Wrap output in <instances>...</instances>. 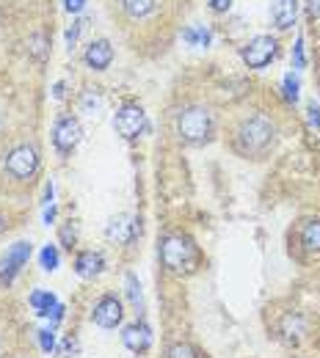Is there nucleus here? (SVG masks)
Listing matches in <instances>:
<instances>
[{"label":"nucleus","instance_id":"nucleus-28","mask_svg":"<svg viewBox=\"0 0 320 358\" xmlns=\"http://www.w3.org/2000/svg\"><path fill=\"white\" fill-rule=\"evenodd\" d=\"M64 312H67V309H64V303H58L53 312L47 314V322H50V328H53V331H55V328H58V322L64 320Z\"/></svg>","mask_w":320,"mask_h":358},{"label":"nucleus","instance_id":"nucleus-23","mask_svg":"<svg viewBox=\"0 0 320 358\" xmlns=\"http://www.w3.org/2000/svg\"><path fill=\"white\" fill-rule=\"evenodd\" d=\"M47 50H50V47H47V36H45V34H34V36L28 39V52H31L36 61H45Z\"/></svg>","mask_w":320,"mask_h":358},{"label":"nucleus","instance_id":"nucleus-8","mask_svg":"<svg viewBox=\"0 0 320 358\" xmlns=\"http://www.w3.org/2000/svg\"><path fill=\"white\" fill-rule=\"evenodd\" d=\"M81 141H83V124H81L78 116L64 113V116L55 119V124H53V146H55L58 155H64V157L72 155L81 146Z\"/></svg>","mask_w":320,"mask_h":358},{"label":"nucleus","instance_id":"nucleus-27","mask_svg":"<svg viewBox=\"0 0 320 358\" xmlns=\"http://www.w3.org/2000/svg\"><path fill=\"white\" fill-rule=\"evenodd\" d=\"M293 58H295V69H304L307 66V58H304V39H298L293 47Z\"/></svg>","mask_w":320,"mask_h":358},{"label":"nucleus","instance_id":"nucleus-35","mask_svg":"<svg viewBox=\"0 0 320 358\" xmlns=\"http://www.w3.org/2000/svg\"><path fill=\"white\" fill-rule=\"evenodd\" d=\"M229 6H232V0H210V8L213 11H227Z\"/></svg>","mask_w":320,"mask_h":358},{"label":"nucleus","instance_id":"nucleus-26","mask_svg":"<svg viewBox=\"0 0 320 358\" xmlns=\"http://www.w3.org/2000/svg\"><path fill=\"white\" fill-rule=\"evenodd\" d=\"M298 89H301V86H298V78L290 72V75L284 78V99H287V102H298Z\"/></svg>","mask_w":320,"mask_h":358},{"label":"nucleus","instance_id":"nucleus-31","mask_svg":"<svg viewBox=\"0 0 320 358\" xmlns=\"http://www.w3.org/2000/svg\"><path fill=\"white\" fill-rule=\"evenodd\" d=\"M8 356V331H6V325L0 322V358Z\"/></svg>","mask_w":320,"mask_h":358},{"label":"nucleus","instance_id":"nucleus-24","mask_svg":"<svg viewBox=\"0 0 320 358\" xmlns=\"http://www.w3.org/2000/svg\"><path fill=\"white\" fill-rule=\"evenodd\" d=\"M36 336H39L42 353H45V356H53V353H55V331L47 325V328H39V331H36Z\"/></svg>","mask_w":320,"mask_h":358},{"label":"nucleus","instance_id":"nucleus-18","mask_svg":"<svg viewBox=\"0 0 320 358\" xmlns=\"http://www.w3.org/2000/svg\"><path fill=\"white\" fill-rule=\"evenodd\" d=\"M166 358H210L204 348H199L196 342H188V339H180V342H172L166 348Z\"/></svg>","mask_w":320,"mask_h":358},{"label":"nucleus","instance_id":"nucleus-11","mask_svg":"<svg viewBox=\"0 0 320 358\" xmlns=\"http://www.w3.org/2000/svg\"><path fill=\"white\" fill-rule=\"evenodd\" d=\"M293 243L298 259H320V218H307L295 226Z\"/></svg>","mask_w":320,"mask_h":358},{"label":"nucleus","instance_id":"nucleus-22","mask_svg":"<svg viewBox=\"0 0 320 358\" xmlns=\"http://www.w3.org/2000/svg\"><path fill=\"white\" fill-rule=\"evenodd\" d=\"M183 39L188 42V45H210V31L204 28V25H199V28H188V31H183Z\"/></svg>","mask_w":320,"mask_h":358},{"label":"nucleus","instance_id":"nucleus-40","mask_svg":"<svg viewBox=\"0 0 320 358\" xmlns=\"http://www.w3.org/2000/svg\"><path fill=\"white\" fill-rule=\"evenodd\" d=\"M3 124H6V122H3V113H0V133H3Z\"/></svg>","mask_w":320,"mask_h":358},{"label":"nucleus","instance_id":"nucleus-33","mask_svg":"<svg viewBox=\"0 0 320 358\" xmlns=\"http://www.w3.org/2000/svg\"><path fill=\"white\" fill-rule=\"evenodd\" d=\"M307 11L312 20H320V0H307Z\"/></svg>","mask_w":320,"mask_h":358},{"label":"nucleus","instance_id":"nucleus-39","mask_svg":"<svg viewBox=\"0 0 320 358\" xmlns=\"http://www.w3.org/2000/svg\"><path fill=\"white\" fill-rule=\"evenodd\" d=\"M6 358H36V356H31V353H8Z\"/></svg>","mask_w":320,"mask_h":358},{"label":"nucleus","instance_id":"nucleus-7","mask_svg":"<svg viewBox=\"0 0 320 358\" xmlns=\"http://www.w3.org/2000/svg\"><path fill=\"white\" fill-rule=\"evenodd\" d=\"M31 254H34L31 240H17L6 248V254L0 257V287H11L17 281V275L28 265Z\"/></svg>","mask_w":320,"mask_h":358},{"label":"nucleus","instance_id":"nucleus-25","mask_svg":"<svg viewBox=\"0 0 320 358\" xmlns=\"http://www.w3.org/2000/svg\"><path fill=\"white\" fill-rule=\"evenodd\" d=\"M61 245L67 248V251H72L75 248V243H78V229H75V224L72 221H67V224L61 226Z\"/></svg>","mask_w":320,"mask_h":358},{"label":"nucleus","instance_id":"nucleus-13","mask_svg":"<svg viewBox=\"0 0 320 358\" xmlns=\"http://www.w3.org/2000/svg\"><path fill=\"white\" fill-rule=\"evenodd\" d=\"M276 55V39L274 36H254L246 47H240V58L246 61L249 69H263L265 64H271Z\"/></svg>","mask_w":320,"mask_h":358},{"label":"nucleus","instance_id":"nucleus-36","mask_svg":"<svg viewBox=\"0 0 320 358\" xmlns=\"http://www.w3.org/2000/svg\"><path fill=\"white\" fill-rule=\"evenodd\" d=\"M53 221H55V207H53V204H47L45 207V226H50Z\"/></svg>","mask_w":320,"mask_h":358},{"label":"nucleus","instance_id":"nucleus-10","mask_svg":"<svg viewBox=\"0 0 320 358\" xmlns=\"http://www.w3.org/2000/svg\"><path fill=\"white\" fill-rule=\"evenodd\" d=\"M152 342H155V331L152 325L144 320V317H136L133 322H125L122 325V345L133 353V356H144L152 350Z\"/></svg>","mask_w":320,"mask_h":358},{"label":"nucleus","instance_id":"nucleus-6","mask_svg":"<svg viewBox=\"0 0 320 358\" xmlns=\"http://www.w3.org/2000/svg\"><path fill=\"white\" fill-rule=\"evenodd\" d=\"M125 301L116 295V292H102L97 301L92 303V312H89V320L99 331H116L125 325Z\"/></svg>","mask_w":320,"mask_h":358},{"label":"nucleus","instance_id":"nucleus-21","mask_svg":"<svg viewBox=\"0 0 320 358\" xmlns=\"http://www.w3.org/2000/svg\"><path fill=\"white\" fill-rule=\"evenodd\" d=\"M39 265H42L45 273H55V270L61 268V251H58V245L47 243L45 248L39 251Z\"/></svg>","mask_w":320,"mask_h":358},{"label":"nucleus","instance_id":"nucleus-3","mask_svg":"<svg viewBox=\"0 0 320 358\" xmlns=\"http://www.w3.org/2000/svg\"><path fill=\"white\" fill-rule=\"evenodd\" d=\"M42 171V149L36 141H14L0 155V179L8 187H31Z\"/></svg>","mask_w":320,"mask_h":358},{"label":"nucleus","instance_id":"nucleus-20","mask_svg":"<svg viewBox=\"0 0 320 358\" xmlns=\"http://www.w3.org/2000/svg\"><path fill=\"white\" fill-rule=\"evenodd\" d=\"M155 6H158V0H122L125 14H127V17H133V20L152 14V11H155Z\"/></svg>","mask_w":320,"mask_h":358},{"label":"nucleus","instance_id":"nucleus-1","mask_svg":"<svg viewBox=\"0 0 320 358\" xmlns=\"http://www.w3.org/2000/svg\"><path fill=\"white\" fill-rule=\"evenodd\" d=\"M158 259H160V268L166 270L169 275H177V278L196 275L199 270L204 268V254H202L199 243L188 231H183V229L160 234V240H158Z\"/></svg>","mask_w":320,"mask_h":358},{"label":"nucleus","instance_id":"nucleus-32","mask_svg":"<svg viewBox=\"0 0 320 358\" xmlns=\"http://www.w3.org/2000/svg\"><path fill=\"white\" fill-rule=\"evenodd\" d=\"M81 25H83V22L78 20V22H72V28L67 31V42H69V47L78 42V36H81Z\"/></svg>","mask_w":320,"mask_h":358},{"label":"nucleus","instance_id":"nucleus-38","mask_svg":"<svg viewBox=\"0 0 320 358\" xmlns=\"http://www.w3.org/2000/svg\"><path fill=\"white\" fill-rule=\"evenodd\" d=\"M64 96V83H55V99H61Z\"/></svg>","mask_w":320,"mask_h":358},{"label":"nucleus","instance_id":"nucleus-15","mask_svg":"<svg viewBox=\"0 0 320 358\" xmlns=\"http://www.w3.org/2000/svg\"><path fill=\"white\" fill-rule=\"evenodd\" d=\"M111 61H113V47H111L108 39H97V42L89 45V50H86V64L92 69L102 72V69L111 66Z\"/></svg>","mask_w":320,"mask_h":358},{"label":"nucleus","instance_id":"nucleus-14","mask_svg":"<svg viewBox=\"0 0 320 358\" xmlns=\"http://www.w3.org/2000/svg\"><path fill=\"white\" fill-rule=\"evenodd\" d=\"M72 268H75V273H78L81 278L92 281V278H97V275L105 270V257H102V251H94V248L78 251V254H75Z\"/></svg>","mask_w":320,"mask_h":358},{"label":"nucleus","instance_id":"nucleus-2","mask_svg":"<svg viewBox=\"0 0 320 358\" xmlns=\"http://www.w3.org/2000/svg\"><path fill=\"white\" fill-rule=\"evenodd\" d=\"M229 143L243 160H265L276 146V124L265 113H249L235 124Z\"/></svg>","mask_w":320,"mask_h":358},{"label":"nucleus","instance_id":"nucleus-37","mask_svg":"<svg viewBox=\"0 0 320 358\" xmlns=\"http://www.w3.org/2000/svg\"><path fill=\"white\" fill-rule=\"evenodd\" d=\"M8 215H6V213H0V234H6V231H8Z\"/></svg>","mask_w":320,"mask_h":358},{"label":"nucleus","instance_id":"nucleus-29","mask_svg":"<svg viewBox=\"0 0 320 358\" xmlns=\"http://www.w3.org/2000/svg\"><path fill=\"white\" fill-rule=\"evenodd\" d=\"M307 116H309V124H312L315 130H320V108L315 105V102L307 105Z\"/></svg>","mask_w":320,"mask_h":358},{"label":"nucleus","instance_id":"nucleus-12","mask_svg":"<svg viewBox=\"0 0 320 358\" xmlns=\"http://www.w3.org/2000/svg\"><path fill=\"white\" fill-rule=\"evenodd\" d=\"M141 237V218L136 215H116L105 226V240L111 245H130Z\"/></svg>","mask_w":320,"mask_h":358},{"label":"nucleus","instance_id":"nucleus-5","mask_svg":"<svg viewBox=\"0 0 320 358\" xmlns=\"http://www.w3.org/2000/svg\"><path fill=\"white\" fill-rule=\"evenodd\" d=\"M312 334V320L304 312H281L274 322V339L284 348H301Z\"/></svg>","mask_w":320,"mask_h":358},{"label":"nucleus","instance_id":"nucleus-16","mask_svg":"<svg viewBox=\"0 0 320 358\" xmlns=\"http://www.w3.org/2000/svg\"><path fill=\"white\" fill-rule=\"evenodd\" d=\"M295 14H298V0H276L274 8H271L274 25L279 28V31H287V28H293V22H295Z\"/></svg>","mask_w":320,"mask_h":358},{"label":"nucleus","instance_id":"nucleus-41","mask_svg":"<svg viewBox=\"0 0 320 358\" xmlns=\"http://www.w3.org/2000/svg\"><path fill=\"white\" fill-rule=\"evenodd\" d=\"M287 358H301V356H287Z\"/></svg>","mask_w":320,"mask_h":358},{"label":"nucleus","instance_id":"nucleus-9","mask_svg":"<svg viewBox=\"0 0 320 358\" xmlns=\"http://www.w3.org/2000/svg\"><path fill=\"white\" fill-rule=\"evenodd\" d=\"M113 130L122 135L125 141H136L141 133H146V130H149V122H146L144 108L136 105V102L122 105V108L116 110V116H113Z\"/></svg>","mask_w":320,"mask_h":358},{"label":"nucleus","instance_id":"nucleus-34","mask_svg":"<svg viewBox=\"0 0 320 358\" xmlns=\"http://www.w3.org/2000/svg\"><path fill=\"white\" fill-rule=\"evenodd\" d=\"M64 3H67V11H69V14H78V11L86 6V0H64Z\"/></svg>","mask_w":320,"mask_h":358},{"label":"nucleus","instance_id":"nucleus-30","mask_svg":"<svg viewBox=\"0 0 320 358\" xmlns=\"http://www.w3.org/2000/svg\"><path fill=\"white\" fill-rule=\"evenodd\" d=\"M99 102H102V99H99L94 91H89V94L83 96V110H92V108L97 110V108H99Z\"/></svg>","mask_w":320,"mask_h":358},{"label":"nucleus","instance_id":"nucleus-17","mask_svg":"<svg viewBox=\"0 0 320 358\" xmlns=\"http://www.w3.org/2000/svg\"><path fill=\"white\" fill-rule=\"evenodd\" d=\"M28 306L36 312V317H45L47 320V314L58 306V298H55V292H50V289H34V292L28 295Z\"/></svg>","mask_w":320,"mask_h":358},{"label":"nucleus","instance_id":"nucleus-4","mask_svg":"<svg viewBox=\"0 0 320 358\" xmlns=\"http://www.w3.org/2000/svg\"><path fill=\"white\" fill-rule=\"evenodd\" d=\"M174 133L188 146H202L210 143L216 135V116L204 105H185L174 116Z\"/></svg>","mask_w":320,"mask_h":358},{"label":"nucleus","instance_id":"nucleus-19","mask_svg":"<svg viewBox=\"0 0 320 358\" xmlns=\"http://www.w3.org/2000/svg\"><path fill=\"white\" fill-rule=\"evenodd\" d=\"M125 292H127V301L136 317H144V292H141V281L136 278V273H125Z\"/></svg>","mask_w":320,"mask_h":358}]
</instances>
